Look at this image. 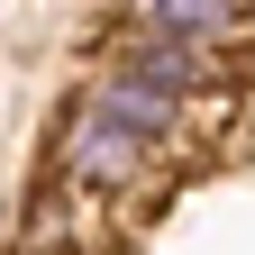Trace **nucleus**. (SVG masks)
Returning <instances> with one entry per match:
<instances>
[{"label":"nucleus","mask_w":255,"mask_h":255,"mask_svg":"<svg viewBox=\"0 0 255 255\" xmlns=\"http://www.w3.org/2000/svg\"><path fill=\"white\" fill-rule=\"evenodd\" d=\"M137 27H164V37H201V46H237L255 37V0H128Z\"/></svg>","instance_id":"7ed1b4c3"},{"label":"nucleus","mask_w":255,"mask_h":255,"mask_svg":"<svg viewBox=\"0 0 255 255\" xmlns=\"http://www.w3.org/2000/svg\"><path fill=\"white\" fill-rule=\"evenodd\" d=\"M0 237H9V201H0Z\"/></svg>","instance_id":"39448f33"},{"label":"nucleus","mask_w":255,"mask_h":255,"mask_svg":"<svg viewBox=\"0 0 255 255\" xmlns=\"http://www.w3.org/2000/svg\"><path fill=\"white\" fill-rule=\"evenodd\" d=\"M91 110H110L119 128H137L146 146H173L182 128H191V91H173V82H155V73H137V64H110L101 82L82 91Z\"/></svg>","instance_id":"f03ea898"},{"label":"nucleus","mask_w":255,"mask_h":255,"mask_svg":"<svg viewBox=\"0 0 255 255\" xmlns=\"http://www.w3.org/2000/svg\"><path fill=\"white\" fill-rule=\"evenodd\" d=\"M146 164H155V146L137 137V128H119L110 110L73 101V119H64V137H55V173L73 191H128Z\"/></svg>","instance_id":"f257e3e1"},{"label":"nucleus","mask_w":255,"mask_h":255,"mask_svg":"<svg viewBox=\"0 0 255 255\" xmlns=\"http://www.w3.org/2000/svg\"><path fill=\"white\" fill-rule=\"evenodd\" d=\"M119 64H137V73H155V82H173V91H201L228 73L219 64V46H201V37H164V27H137V46H119Z\"/></svg>","instance_id":"20e7f679"}]
</instances>
